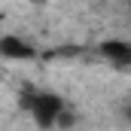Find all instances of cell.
Masks as SVG:
<instances>
[{
    "label": "cell",
    "mask_w": 131,
    "mask_h": 131,
    "mask_svg": "<svg viewBox=\"0 0 131 131\" xmlns=\"http://www.w3.org/2000/svg\"><path fill=\"white\" fill-rule=\"evenodd\" d=\"M125 3H128V6H131V0H125Z\"/></svg>",
    "instance_id": "6"
},
{
    "label": "cell",
    "mask_w": 131,
    "mask_h": 131,
    "mask_svg": "<svg viewBox=\"0 0 131 131\" xmlns=\"http://www.w3.org/2000/svg\"><path fill=\"white\" fill-rule=\"evenodd\" d=\"M0 58H6V61H34L37 58V49L25 37L6 34V37H0Z\"/></svg>",
    "instance_id": "3"
},
{
    "label": "cell",
    "mask_w": 131,
    "mask_h": 131,
    "mask_svg": "<svg viewBox=\"0 0 131 131\" xmlns=\"http://www.w3.org/2000/svg\"><path fill=\"white\" fill-rule=\"evenodd\" d=\"M21 110L31 116L40 128H55L61 113L67 110L64 98H58L55 92H40V89H25L21 92Z\"/></svg>",
    "instance_id": "1"
},
{
    "label": "cell",
    "mask_w": 131,
    "mask_h": 131,
    "mask_svg": "<svg viewBox=\"0 0 131 131\" xmlns=\"http://www.w3.org/2000/svg\"><path fill=\"white\" fill-rule=\"evenodd\" d=\"M25 3H46V0H25Z\"/></svg>",
    "instance_id": "5"
},
{
    "label": "cell",
    "mask_w": 131,
    "mask_h": 131,
    "mask_svg": "<svg viewBox=\"0 0 131 131\" xmlns=\"http://www.w3.org/2000/svg\"><path fill=\"white\" fill-rule=\"evenodd\" d=\"M98 55L116 70H131V40H104Z\"/></svg>",
    "instance_id": "2"
},
{
    "label": "cell",
    "mask_w": 131,
    "mask_h": 131,
    "mask_svg": "<svg viewBox=\"0 0 131 131\" xmlns=\"http://www.w3.org/2000/svg\"><path fill=\"white\" fill-rule=\"evenodd\" d=\"M125 119H128V122H131V104H128V107H125Z\"/></svg>",
    "instance_id": "4"
}]
</instances>
